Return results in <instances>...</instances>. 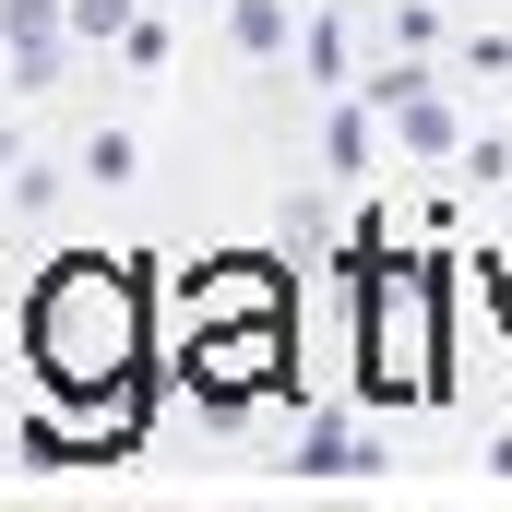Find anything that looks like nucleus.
I'll return each instance as SVG.
<instances>
[{"label": "nucleus", "instance_id": "f257e3e1", "mask_svg": "<svg viewBox=\"0 0 512 512\" xmlns=\"http://www.w3.org/2000/svg\"><path fill=\"white\" fill-rule=\"evenodd\" d=\"M36 358H48L60 382H120V370H131V286L108 274V262H72V274L48 286Z\"/></svg>", "mask_w": 512, "mask_h": 512}]
</instances>
